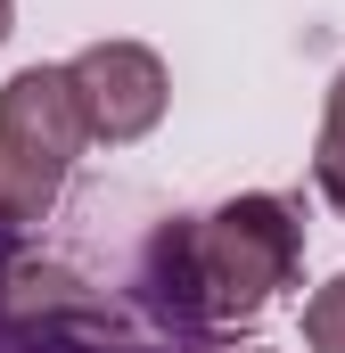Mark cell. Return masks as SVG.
<instances>
[{"label": "cell", "instance_id": "obj_1", "mask_svg": "<svg viewBox=\"0 0 345 353\" xmlns=\"http://www.w3.org/2000/svg\"><path fill=\"white\" fill-rule=\"evenodd\" d=\"M296 255H304V222L279 197H230L157 239V279L165 304H181L189 321H255L296 279Z\"/></svg>", "mask_w": 345, "mask_h": 353}, {"label": "cell", "instance_id": "obj_2", "mask_svg": "<svg viewBox=\"0 0 345 353\" xmlns=\"http://www.w3.org/2000/svg\"><path fill=\"white\" fill-rule=\"evenodd\" d=\"M66 83L83 99V132L107 140V148L157 132V123H165V99H172L165 58H157L148 41H90L83 58L66 66Z\"/></svg>", "mask_w": 345, "mask_h": 353}, {"label": "cell", "instance_id": "obj_3", "mask_svg": "<svg viewBox=\"0 0 345 353\" xmlns=\"http://www.w3.org/2000/svg\"><path fill=\"white\" fill-rule=\"evenodd\" d=\"M0 140L25 148V157H41V165H58V173L90 148L83 99L66 83V66H25V74L0 83Z\"/></svg>", "mask_w": 345, "mask_h": 353}, {"label": "cell", "instance_id": "obj_4", "mask_svg": "<svg viewBox=\"0 0 345 353\" xmlns=\"http://www.w3.org/2000/svg\"><path fill=\"white\" fill-rule=\"evenodd\" d=\"M58 165H41V157H25V148H8L0 140V230H25V222H41L50 214V197H58Z\"/></svg>", "mask_w": 345, "mask_h": 353}, {"label": "cell", "instance_id": "obj_5", "mask_svg": "<svg viewBox=\"0 0 345 353\" xmlns=\"http://www.w3.org/2000/svg\"><path fill=\"white\" fill-rule=\"evenodd\" d=\"M313 181L321 197L345 214V74L329 83V107H321V148H313Z\"/></svg>", "mask_w": 345, "mask_h": 353}, {"label": "cell", "instance_id": "obj_6", "mask_svg": "<svg viewBox=\"0 0 345 353\" xmlns=\"http://www.w3.org/2000/svg\"><path fill=\"white\" fill-rule=\"evenodd\" d=\"M304 345L313 353H345V271L304 304Z\"/></svg>", "mask_w": 345, "mask_h": 353}, {"label": "cell", "instance_id": "obj_7", "mask_svg": "<svg viewBox=\"0 0 345 353\" xmlns=\"http://www.w3.org/2000/svg\"><path fill=\"white\" fill-rule=\"evenodd\" d=\"M8 25H17V0H0V41H8Z\"/></svg>", "mask_w": 345, "mask_h": 353}, {"label": "cell", "instance_id": "obj_8", "mask_svg": "<svg viewBox=\"0 0 345 353\" xmlns=\"http://www.w3.org/2000/svg\"><path fill=\"white\" fill-rule=\"evenodd\" d=\"M247 353H263V345H247Z\"/></svg>", "mask_w": 345, "mask_h": 353}]
</instances>
